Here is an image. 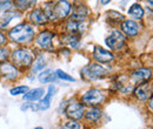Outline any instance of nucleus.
<instances>
[{"label": "nucleus", "instance_id": "f257e3e1", "mask_svg": "<svg viewBox=\"0 0 153 129\" xmlns=\"http://www.w3.org/2000/svg\"><path fill=\"white\" fill-rule=\"evenodd\" d=\"M72 11V5L67 0H57L48 1L44 4V12L47 15L48 21H57L66 19Z\"/></svg>", "mask_w": 153, "mask_h": 129}, {"label": "nucleus", "instance_id": "f03ea898", "mask_svg": "<svg viewBox=\"0 0 153 129\" xmlns=\"http://www.w3.org/2000/svg\"><path fill=\"white\" fill-rule=\"evenodd\" d=\"M36 37V32L32 25L22 22L8 31V38L13 41L20 45H28L32 42Z\"/></svg>", "mask_w": 153, "mask_h": 129}, {"label": "nucleus", "instance_id": "7ed1b4c3", "mask_svg": "<svg viewBox=\"0 0 153 129\" xmlns=\"http://www.w3.org/2000/svg\"><path fill=\"white\" fill-rule=\"evenodd\" d=\"M10 57H11L12 63L16 67L28 68L33 63L34 55H33V53L31 51H28L26 48H18V49H14L12 52V54L10 55Z\"/></svg>", "mask_w": 153, "mask_h": 129}, {"label": "nucleus", "instance_id": "20e7f679", "mask_svg": "<svg viewBox=\"0 0 153 129\" xmlns=\"http://www.w3.org/2000/svg\"><path fill=\"white\" fill-rule=\"evenodd\" d=\"M107 74V71L105 69L101 63H90L81 69V76L88 81H96L101 77H104Z\"/></svg>", "mask_w": 153, "mask_h": 129}, {"label": "nucleus", "instance_id": "39448f33", "mask_svg": "<svg viewBox=\"0 0 153 129\" xmlns=\"http://www.w3.org/2000/svg\"><path fill=\"white\" fill-rule=\"evenodd\" d=\"M81 101L86 106L97 107L105 101V94L98 88H91L81 96Z\"/></svg>", "mask_w": 153, "mask_h": 129}, {"label": "nucleus", "instance_id": "423d86ee", "mask_svg": "<svg viewBox=\"0 0 153 129\" xmlns=\"http://www.w3.org/2000/svg\"><path fill=\"white\" fill-rule=\"evenodd\" d=\"M65 114L70 120L80 121L85 115V107L78 101H71L65 108Z\"/></svg>", "mask_w": 153, "mask_h": 129}, {"label": "nucleus", "instance_id": "0eeeda50", "mask_svg": "<svg viewBox=\"0 0 153 129\" xmlns=\"http://www.w3.org/2000/svg\"><path fill=\"white\" fill-rule=\"evenodd\" d=\"M105 43L111 51H120L125 45V37L120 31L114 29L105 39Z\"/></svg>", "mask_w": 153, "mask_h": 129}, {"label": "nucleus", "instance_id": "6e6552de", "mask_svg": "<svg viewBox=\"0 0 153 129\" xmlns=\"http://www.w3.org/2000/svg\"><path fill=\"white\" fill-rule=\"evenodd\" d=\"M53 39H54L53 32L42 31L38 34V37L36 39V43L45 51H53Z\"/></svg>", "mask_w": 153, "mask_h": 129}, {"label": "nucleus", "instance_id": "1a4fd4ad", "mask_svg": "<svg viewBox=\"0 0 153 129\" xmlns=\"http://www.w3.org/2000/svg\"><path fill=\"white\" fill-rule=\"evenodd\" d=\"M93 59L98 63H110L114 60V55L112 52L106 51L100 46H94L93 49Z\"/></svg>", "mask_w": 153, "mask_h": 129}, {"label": "nucleus", "instance_id": "9d476101", "mask_svg": "<svg viewBox=\"0 0 153 129\" xmlns=\"http://www.w3.org/2000/svg\"><path fill=\"white\" fill-rule=\"evenodd\" d=\"M152 77V71L150 68H137L131 73V80L134 83H144V82H149Z\"/></svg>", "mask_w": 153, "mask_h": 129}, {"label": "nucleus", "instance_id": "9b49d317", "mask_svg": "<svg viewBox=\"0 0 153 129\" xmlns=\"http://www.w3.org/2000/svg\"><path fill=\"white\" fill-rule=\"evenodd\" d=\"M54 93H56V87L54 85H50L48 86V89L47 93L45 94V96H42L40 100H39L38 103H36V107H37V111H47L51 106V102H52V99L54 96Z\"/></svg>", "mask_w": 153, "mask_h": 129}, {"label": "nucleus", "instance_id": "f8f14e48", "mask_svg": "<svg viewBox=\"0 0 153 129\" xmlns=\"http://www.w3.org/2000/svg\"><path fill=\"white\" fill-rule=\"evenodd\" d=\"M133 93L139 101H147L152 96V86L149 82L140 83L137 88H134Z\"/></svg>", "mask_w": 153, "mask_h": 129}, {"label": "nucleus", "instance_id": "ddd939ff", "mask_svg": "<svg viewBox=\"0 0 153 129\" xmlns=\"http://www.w3.org/2000/svg\"><path fill=\"white\" fill-rule=\"evenodd\" d=\"M0 74L7 79V80H16L19 75V71L18 68L13 65V63H10V62H2V65H0Z\"/></svg>", "mask_w": 153, "mask_h": 129}, {"label": "nucleus", "instance_id": "4468645a", "mask_svg": "<svg viewBox=\"0 0 153 129\" xmlns=\"http://www.w3.org/2000/svg\"><path fill=\"white\" fill-rule=\"evenodd\" d=\"M121 31L123 33H125L127 37L130 38H134L139 34V25L134 21V20H131V19H127V20H124L121 21Z\"/></svg>", "mask_w": 153, "mask_h": 129}, {"label": "nucleus", "instance_id": "2eb2a0df", "mask_svg": "<svg viewBox=\"0 0 153 129\" xmlns=\"http://www.w3.org/2000/svg\"><path fill=\"white\" fill-rule=\"evenodd\" d=\"M28 20L33 25H45V24H47L48 18L45 14L42 8H33L28 15Z\"/></svg>", "mask_w": 153, "mask_h": 129}, {"label": "nucleus", "instance_id": "dca6fc26", "mask_svg": "<svg viewBox=\"0 0 153 129\" xmlns=\"http://www.w3.org/2000/svg\"><path fill=\"white\" fill-rule=\"evenodd\" d=\"M87 17H88V8H87V6H85L82 4L76 5L71 11V19L74 21L82 22L84 20H86Z\"/></svg>", "mask_w": 153, "mask_h": 129}, {"label": "nucleus", "instance_id": "f3484780", "mask_svg": "<svg viewBox=\"0 0 153 129\" xmlns=\"http://www.w3.org/2000/svg\"><path fill=\"white\" fill-rule=\"evenodd\" d=\"M18 17H19V11L17 10H10L6 12H2L0 17V29H6L10 26L11 21Z\"/></svg>", "mask_w": 153, "mask_h": 129}, {"label": "nucleus", "instance_id": "a211bd4d", "mask_svg": "<svg viewBox=\"0 0 153 129\" xmlns=\"http://www.w3.org/2000/svg\"><path fill=\"white\" fill-rule=\"evenodd\" d=\"M44 95H45V89L40 87V88H34L31 91L28 89L22 95V99L28 101V102H36V101H39Z\"/></svg>", "mask_w": 153, "mask_h": 129}, {"label": "nucleus", "instance_id": "6ab92c4d", "mask_svg": "<svg viewBox=\"0 0 153 129\" xmlns=\"http://www.w3.org/2000/svg\"><path fill=\"white\" fill-rule=\"evenodd\" d=\"M36 4H37V0H16L13 2V6L19 12H26L34 8Z\"/></svg>", "mask_w": 153, "mask_h": 129}, {"label": "nucleus", "instance_id": "aec40b11", "mask_svg": "<svg viewBox=\"0 0 153 129\" xmlns=\"http://www.w3.org/2000/svg\"><path fill=\"white\" fill-rule=\"evenodd\" d=\"M127 13L134 20H141L143 17H144V8L139 2H134L130 6Z\"/></svg>", "mask_w": 153, "mask_h": 129}, {"label": "nucleus", "instance_id": "412c9836", "mask_svg": "<svg viewBox=\"0 0 153 129\" xmlns=\"http://www.w3.org/2000/svg\"><path fill=\"white\" fill-rule=\"evenodd\" d=\"M62 41L73 49H78L80 47V35L79 34L68 33L65 37H62Z\"/></svg>", "mask_w": 153, "mask_h": 129}, {"label": "nucleus", "instance_id": "4be33fe9", "mask_svg": "<svg viewBox=\"0 0 153 129\" xmlns=\"http://www.w3.org/2000/svg\"><path fill=\"white\" fill-rule=\"evenodd\" d=\"M85 117H86V120L87 121H90V122H98L100 119H101V116H102V111L100 108H98V107H93V108H91V109H88L87 111H85V115H84Z\"/></svg>", "mask_w": 153, "mask_h": 129}, {"label": "nucleus", "instance_id": "5701e85b", "mask_svg": "<svg viewBox=\"0 0 153 129\" xmlns=\"http://www.w3.org/2000/svg\"><path fill=\"white\" fill-rule=\"evenodd\" d=\"M38 79H39V82H40V83H52V82H54V81L57 80L58 77L53 71H51V69H46L45 72H42V73L39 74Z\"/></svg>", "mask_w": 153, "mask_h": 129}, {"label": "nucleus", "instance_id": "b1692460", "mask_svg": "<svg viewBox=\"0 0 153 129\" xmlns=\"http://www.w3.org/2000/svg\"><path fill=\"white\" fill-rule=\"evenodd\" d=\"M81 22L79 21H74L72 19H70L67 22H66V31L68 33H74V34H78V33H81Z\"/></svg>", "mask_w": 153, "mask_h": 129}, {"label": "nucleus", "instance_id": "393cba45", "mask_svg": "<svg viewBox=\"0 0 153 129\" xmlns=\"http://www.w3.org/2000/svg\"><path fill=\"white\" fill-rule=\"evenodd\" d=\"M107 19H108V21H111V24H120L121 21L125 20V17L117 11H108Z\"/></svg>", "mask_w": 153, "mask_h": 129}, {"label": "nucleus", "instance_id": "a878e982", "mask_svg": "<svg viewBox=\"0 0 153 129\" xmlns=\"http://www.w3.org/2000/svg\"><path fill=\"white\" fill-rule=\"evenodd\" d=\"M45 66H46V60L42 55H39L36 60V62L33 63V67H32V71L33 73H38L39 71H42L45 69Z\"/></svg>", "mask_w": 153, "mask_h": 129}, {"label": "nucleus", "instance_id": "bb28decb", "mask_svg": "<svg viewBox=\"0 0 153 129\" xmlns=\"http://www.w3.org/2000/svg\"><path fill=\"white\" fill-rule=\"evenodd\" d=\"M56 75H57L58 79L60 80H64V81H68V82H76V79L72 77L70 74H67L66 72L61 71V69H57L56 71Z\"/></svg>", "mask_w": 153, "mask_h": 129}, {"label": "nucleus", "instance_id": "cd10ccee", "mask_svg": "<svg viewBox=\"0 0 153 129\" xmlns=\"http://www.w3.org/2000/svg\"><path fill=\"white\" fill-rule=\"evenodd\" d=\"M27 91H28L27 86H17V87H13L10 89V94L12 96H18V95H24Z\"/></svg>", "mask_w": 153, "mask_h": 129}, {"label": "nucleus", "instance_id": "c85d7f7f", "mask_svg": "<svg viewBox=\"0 0 153 129\" xmlns=\"http://www.w3.org/2000/svg\"><path fill=\"white\" fill-rule=\"evenodd\" d=\"M13 8L12 0H0V12H6Z\"/></svg>", "mask_w": 153, "mask_h": 129}, {"label": "nucleus", "instance_id": "c756f323", "mask_svg": "<svg viewBox=\"0 0 153 129\" xmlns=\"http://www.w3.org/2000/svg\"><path fill=\"white\" fill-rule=\"evenodd\" d=\"M10 57V51L6 47H0V62L7 61Z\"/></svg>", "mask_w": 153, "mask_h": 129}, {"label": "nucleus", "instance_id": "7c9ffc66", "mask_svg": "<svg viewBox=\"0 0 153 129\" xmlns=\"http://www.w3.org/2000/svg\"><path fill=\"white\" fill-rule=\"evenodd\" d=\"M64 126L66 127V129H81V125L76 121H73V120H71L70 122H67Z\"/></svg>", "mask_w": 153, "mask_h": 129}, {"label": "nucleus", "instance_id": "2f4dec72", "mask_svg": "<svg viewBox=\"0 0 153 129\" xmlns=\"http://www.w3.org/2000/svg\"><path fill=\"white\" fill-rule=\"evenodd\" d=\"M6 41H7V39H6V35L0 31V46H2V45H5L6 43Z\"/></svg>", "mask_w": 153, "mask_h": 129}, {"label": "nucleus", "instance_id": "473e14b6", "mask_svg": "<svg viewBox=\"0 0 153 129\" xmlns=\"http://www.w3.org/2000/svg\"><path fill=\"white\" fill-rule=\"evenodd\" d=\"M110 1H111V0H100V4L105 6V5H107V4H110Z\"/></svg>", "mask_w": 153, "mask_h": 129}, {"label": "nucleus", "instance_id": "72a5a7b5", "mask_svg": "<svg viewBox=\"0 0 153 129\" xmlns=\"http://www.w3.org/2000/svg\"><path fill=\"white\" fill-rule=\"evenodd\" d=\"M59 129H66V127H65V126H61V127H60Z\"/></svg>", "mask_w": 153, "mask_h": 129}, {"label": "nucleus", "instance_id": "f704fd0d", "mask_svg": "<svg viewBox=\"0 0 153 129\" xmlns=\"http://www.w3.org/2000/svg\"><path fill=\"white\" fill-rule=\"evenodd\" d=\"M34 129H44L42 127H37V128H34Z\"/></svg>", "mask_w": 153, "mask_h": 129}, {"label": "nucleus", "instance_id": "c9c22d12", "mask_svg": "<svg viewBox=\"0 0 153 129\" xmlns=\"http://www.w3.org/2000/svg\"><path fill=\"white\" fill-rule=\"evenodd\" d=\"M147 1H150V4H151V5H152V0H147Z\"/></svg>", "mask_w": 153, "mask_h": 129}]
</instances>
